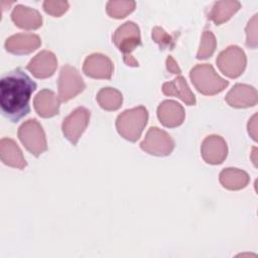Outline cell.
I'll use <instances>...</instances> for the list:
<instances>
[{"label":"cell","mask_w":258,"mask_h":258,"mask_svg":"<svg viewBox=\"0 0 258 258\" xmlns=\"http://www.w3.org/2000/svg\"><path fill=\"white\" fill-rule=\"evenodd\" d=\"M113 42L124 55H130L131 52L141 44L139 27L132 21L125 22L115 31Z\"/></svg>","instance_id":"obj_9"},{"label":"cell","mask_w":258,"mask_h":258,"mask_svg":"<svg viewBox=\"0 0 258 258\" xmlns=\"http://www.w3.org/2000/svg\"><path fill=\"white\" fill-rule=\"evenodd\" d=\"M166 68H167L168 72H170L171 74L178 75V76L181 74V71H180L178 64L176 63V61L174 60V58L171 55H169L166 58Z\"/></svg>","instance_id":"obj_29"},{"label":"cell","mask_w":258,"mask_h":258,"mask_svg":"<svg viewBox=\"0 0 258 258\" xmlns=\"http://www.w3.org/2000/svg\"><path fill=\"white\" fill-rule=\"evenodd\" d=\"M226 102L234 108H248L257 104L256 90L245 84L235 85L226 95Z\"/></svg>","instance_id":"obj_14"},{"label":"cell","mask_w":258,"mask_h":258,"mask_svg":"<svg viewBox=\"0 0 258 258\" xmlns=\"http://www.w3.org/2000/svg\"><path fill=\"white\" fill-rule=\"evenodd\" d=\"M134 1H109L107 3V13L110 17L121 19L126 17L135 9Z\"/></svg>","instance_id":"obj_23"},{"label":"cell","mask_w":258,"mask_h":258,"mask_svg":"<svg viewBox=\"0 0 258 258\" xmlns=\"http://www.w3.org/2000/svg\"><path fill=\"white\" fill-rule=\"evenodd\" d=\"M41 44L40 37L31 33H18L8 37L5 48L13 54H27L37 49Z\"/></svg>","instance_id":"obj_13"},{"label":"cell","mask_w":258,"mask_h":258,"mask_svg":"<svg viewBox=\"0 0 258 258\" xmlns=\"http://www.w3.org/2000/svg\"><path fill=\"white\" fill-rule=\"evenodd\" d=\"M140 147L148 154L166 156L173 150L174 141L167 132L157 127H151L147 131L143 141L140 143Z\"/></svg>","instance_id":"obj_6"},{"label":"cell","mask_w":258,"mask_h":258,"mask_svg":"<svg viewBox=\"0 0 258 258\" xmlns=\"http://www.w3.org/2000/svg\"><path fill=\"white\" fill-rule=\"evenodd\" d=\"M83 72L93 79L109 80L113 74V63L108 56L101 53H93L85 59Z\"/></svg>","instance_id":"obj_11"},{"label":"cell","mask_w":258,"mask_h":258,"mask_svg":"<svg viewBox=\"0 0 258 258\" xmlns=\"http://www.w3.org/2000/svg\"><path fill=\"white\" fill-rule=\"evenodd\" d=\"M17 134L24 147L34 156H39L47 149L44 131L35 119L24 122L19 127Z\"/></svg>","instance_id":"obj_4"},{"label":"cell","mask_w":258,"mask_h":258,"mask_svg":"<svg viewBox=\"0 0 258 258\" xmlns=\"http://www.w3.org/2000/svg\"><path fill=\"white\" fill-rule=\"evenodd\" d=\"M124 62L129 67H138V61L131 54L124 55Z\"/></svg>","instance_id":"obj_30"},{"label":"cell","mask_w":258,"mask_h":258,"mask_svg":"<svg viewBox=\"0 0 258 258\" xmlns=\"http://www.w3.org/2000/svg\"><path fill=\"white\" fill-rule=\"evenodd\" d=\"M204 160L209 164H221L228 154L227 143L219 135H210L205 138L201 146Z\"/></svg>","instance_id":"obj_10"},{"label":"cell","mask_w":258,"mask_h":258,"mask_svg":"<svg viewBox=\"0 0 258 258\" xmlns=\"http://www.w3.org/2000/svg\"><path fill=\"white\" fill-rule=\"evenodd\" d=\"M217 66L225 76L238 78L246 68L245 52L239 46L231 45L218 55Z\"/></svg>","instance_id":"obj_5"},{"label":"cell","mask_w":258,"mask_h":258,"mask_svg":"<svg viewBox=\"0 0 258 258\" xmlns=\"http://www.w3.org/2000/svg\"><path fill=\"white\" fill-rule=\"evenodd\" d=\"M182 106L172 100H165L157 108V117L160 123L168 128H174L182 124L184 120Z\"/></svg>","instance_id":"obj_15"},{"label":"cell","mask_w":258,"mask_h":258,"mask_svg":"<svg viewBox=\"0 0 258 258\" xmlns=\"http://www.w3.org/2000/svg\"><path fill=\"white\" fill-rule=\"evenodd\" d=\"M152 39L159 45L160 49H172L174 47V38L159 26L152 29Z\"/></svg>","instance_id":"obj_25"},{"label":"cell","mask_w":258,"mask_h":258,"mask_svg":"<svg viewBox=\"0 0 258 258\" xmlns=\"http://www.w3.org/2000/svg\"><path fill=\"white\" fill-rule=\"evenodd\" d=\"M189 77L196 89L207 96L219 94L229 85L228 81L221 78L213 66L209 63H202L192 68Z\"/></svg>","instance_id":"obj_3"},{"label":"cell","mask_w":258,"mask_h":258,"mask_svg":"<svg viewBox=\"0 0 258 258\" xmlns=\"http://www.w3.org/2000/svg\"><path fill=\"white\" fill-rule=\"evenodd\" d=\"M255 156H256V148H254V149H253V152H252V159H253L254 165L256 166L257 163H256V157H255Z\"/></svg>","instance_id":"obj_31"},{"label":"cell","mask_w":258,"mask_h":258,"mask_svg":"<svg viewBox=\"0 0 258 258\" xmlns=\"http://www.w3.org/2000/svg\"><path fill=\"white\" fill-rule=\"evenodd\" d=\"M90 121V111L84 107L75 109L63 119L61 129L64 137L73 144L77 145L82 134L86 130Z\"/></svg>","instance_id":"obj_8"},{"label":"cell","mask_w":258,"mask_h":258,"mask_svg":"<svg viewBox=\"0 0 258 258\" xmlns=\"http://www.w3.org/2000/svg\"><path fill=\"white\" fill-rule=\"evenodd\" d=\"M36 84L21 70L15 69L2 76L0 81V107L2 115L18 122L29 111V100Z\"/></svg>","instance_id":"obj_1"},{"label":"cell","mask_w":258,"mask_h":258,"mask_svg":"<svg viewBox=\"0 0 258 258\" xmlns=\"http://www.w3.org/2000/svg\"><path fill=\"white\" fill-rule=\"evenodd\" d=\"M217 46L216 37L210 30H205L202 38H201V44L197 53L198 59H206L214 53Z\"/></svg>","instance_id":"obj_24"},{"label":"cell","mask_w":258,"mask_h":258,"mask_svg":"<svg viewBox=\"0 0 258 258\" xmlns=\"http://www.w3.org/2000/svg\"><path fill=\"white\" fill-rule=\"evenodd\" d=\"M0 156L4 164L23 169L26 166L25 158L18 145L9 138H3L0 142Z\"/></svg>","instance_id":"obj_18"},{"label":"cell","mask_w":258,"mask_h":258,"mask_svg":"<svg viewBox=\"0 0 258 258\" xmlns=\"http://www.w3.org/2000/svg\"><path fill=\"white\" fill-rule=\"evenodd\" d=\"M58 98L60 102H67L82 93L85 89V83L80 73L72 66L66 64L60 69L57 81Z\"/></svg>","instance_id":"obj_7"},{"label":"cell","mask_w":258,"mask_h":258,"mask_svg":"<svg viewBox=\"0 0 258 258\" xmlns=\"http://www.w3.org/2000/svg\"><path fill=\"white\" fill-rule=\"evenodd\" d=\"M248 133L254 141L257 140V114H255L248 122Z\"/></svg>","instance_id":"obj_28"},{"label":"cell","mask_w":258,"mask_h":258,"mask_svg":"<svg viewBox=\"0 0 258 258\" xmlns=\"http://www.w3.org/2000/svg\"><path fill=\"white\" fill-rule=\"evenodd\" d=\"M219 177L221 184L230 190L242 189L249 182V175L247 172L233 167L223 169Z\"/></svg>","instance_id":"obj_20"},{"label":"cell","mask_w":258,"mask_h":258,"mask_svg":"<svg viewBox=\"0 0 258 258\" xmlns=\"http://www.w3.org/2000/svg\"><path fill=\"white\" fill-rule=\"evenodd\" d=\"M11 19L16 26L22 29L33 30L42 25V17L40 13L30 7L24 5H16L11 13Z\"/></svg>","instance_id":"obj_16"},{"label":"cell","mask_w":258,"mask_h":258,"mask_svg":"<svg viewBox=\"0 0 258 258\" xmlns=\"http://www.w3.org/2000/svg\"><path fill=\"white\" fill-rule=\"evenodd\" d=\"M97 102L100 107L107 111L118 110L123 102L122 94L114 88H103L97 94Z\"/></svg>","instance_id":"obj_22"},{"label":"cell","mask_w":258,"mask_h":258,"mask_svg":"<svg viewBox=\"0 0 258 258\" xmlns=\"http://www.w3.org/2000/svg\"><path fill=\"white\" fill-rule=\"evenodd\" d=\"M60 100L52 91L41 90L34 97L33 105L36 113L42 118H50L58 114Z\"/></svg>","instance_id":"obj_17"},{"label":"cell","mask_w":258,"mask_h":258,"mask_svg":"<svg viewBox=\"0 0 258 258\" xmlns=\"http://www.w3.org/2000/svg\"><path fill=\"white\" fill-rule=\"evenodd\" d=\"M148 112L143 106H138L121 113L116 120L118 133L131 142H135L141 136L147 124Z\"/></svg>","instance_id":"obj_2"},{"label":"cell","mask_w":258,"mask_h":258,"mask_svg":"<svg viewBox=\"0 0 258 258\" xmlns=\"http://www.w3.org/2000/svg\"><path fill=\"white\" fill-rule=\"evenodd\" d=\"M240 7L241 4L238 1H217L209 13V19L220 25L228 21Z\"/></svg>","instance_id":"obj_21"},{"label":"cell","mask_w":258,"mask_h":258,"mask_svg":"<svg viewBox=\"0 0 258 258\" xmlns=\"http://www.w3.org/2000/svg\"><path fill=\"white\" fill-rule=\"evenodd\" d=\"M43 9L47 14L54 17H59L68 11L69 3L67 1L47 0L43 2Z\"/></svg>","instance_id":"obj_26"},{"label":"cell","mask_w":258,"mask_h":258,"mask_svg":"<svg viewBox=\"0 0 258 258\" xmlns=\"http://www.w3.org/2000/svg\"><path fill=\"white\" fill-rule=\"evenodd\" d=\"M162 93L165 96H173L180 99L188 106L196 104V97L190 91L182 76H177L173 81L164 83L162 85Z\"/></svg>","instance_id":"obj_19"},{"label":"cell","mask_w":258,"mask_h":258,"mask_svg":"<svg viewBox=\"0 0 258 258\" xmlns=\"http://www.w3.org/2000/svg\"><path fill=\"white\" fill-rule=\"evenodd\" d=\"M246 45L251 48H255L257 46V14H255L247 24L246 27Z\"/></svg>","instance_id":"obj_27"},{"label":"cell","mask_w":258,"mask_h":258,"mask_svg":"<svg viewBox=\"0 0 258 258\" xmlns=\"http://www.w3.org/2000/svg\"><path fill=\"white\" fill-rule=\"evenodd\" d=\"M56 68V56L48 50L38 52L27 64V70L37 79H46L51 77Z\"/></svg>","instance_id":"obj_12"}]
</instances>
